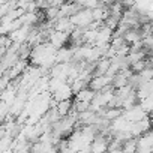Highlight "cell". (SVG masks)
Masks as SVG:
<instances>
[{
    "label": "cell",
    "mask_w": 153,
    "mask_h": 153,
    "mask_svg": "<svg viewBox=\"0 0 153 153\" xmlns=\"http://www.w3.org/2000/svg\"><path fill=\"white\" fill-rule=\"evenodd\" d=\"M72 23L76 26V27H89L95 18H93V11L89 9V8H83L81 11H78L76 14H74L71 17Z\"/></svg>",
    "instance_id": "6da1fadb"
},
{
    "label": "cell",
    "mask_w": 153,
    "mask_h": 153,
    "mask_svg": "<svg viewBox=\"0 0 153 153\" xmlns=\"http://www.w3.org/2000/svg\"><path fill=\"white\" fill-rule=\"evenodd\" d=\"M137 144H138V147H137L138 152H149V150H152L153 149V129H150L149 132L140 135L138 140H137Z\"/></svg>",
    "instance_id": "7a4b0ae2"
},
{
    "label": "cell",
    "mask_w": 153,
    "mask_h": 153,
    "mask_svg": "<svg viewBox=\"0 0 153 153\" xmlns=\"http://www.w3.org/2000/svg\"><path fill=\"white\" fill-rule=\"evenodd\" d=\"M68 39H69V33H66V32H60V30H54L53 35L50 36V42H51L57 50L62 48V47H65L66 42H68Z\"/></svg>",
    "instance_id": "3957f363"
},
{
    "label": "cell",
    "mask_w": 153,
    "mask_h": 153,
    "mask_svg": "<svg viewBox=\"0 0 153 153\" xmlns=\"http://www.w3.org/2000/svg\"><path fill=\"white\" fill-rule=\"evenodd\" d=\"M57 110H59V113H60L62 117L71 114V113L74 111V102H72V99L69 98V99L59 101V102H57Z\"/></svg>",
    "instance_id": "277c9868"
}]
</instances>
